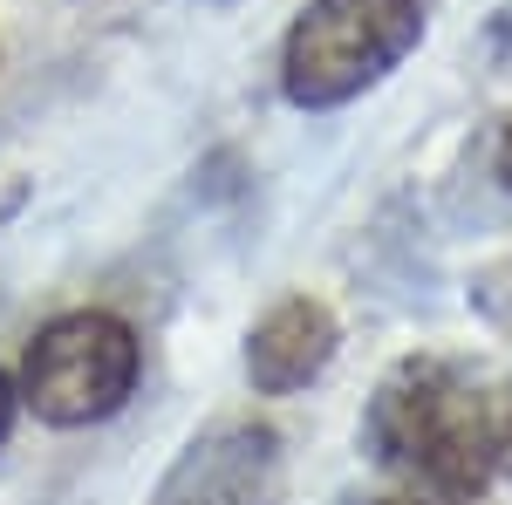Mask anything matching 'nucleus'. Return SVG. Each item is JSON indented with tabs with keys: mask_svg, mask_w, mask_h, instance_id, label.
<instances>
[{
	"mask_svg": "<svg viewBox=\"0 0 512 505\" xmlns=\"http://www.w3.org/2000/svg\"><path fill=\"white\" fill-rule=\"evenodd\" d=\"M137 376H144L137 328L123 314L76 308V314H55L28 342L14 389H21V403L35 410L41 424L89 430V424H110L123 403L137 396Z\"/></svg>",
	"mask_w": 512,
	"mask_h": 505,
	"instance_id": "3",
	"label": "nucleus"
},
{
	"mask_svg": "<svg viewBox=\"0 0 512 505\" xmlns=\"http://www.w3.org/2000/svg\"><path fill=\"white\" fill-rule=\"evenodd\" d=\"M14 410H21V389H14V376H0V444L14 430Z\"/></svg>",
	"mask_w": 512,
	"mask_h": 505,
	"instance_id": "7",
	"label": "nucleus"
},
{
	"mask_svg": "<svg viewBox=\"0 0 512 505\" xmlns=\"http://www.w3.org/2000/svg\"><path fill=\"white\" fill-rule=\"evenodd\" d=\"M335 349H342V328H335L328 301L287 294L246 328V383H253V396H294L335 362Z\"/></svg>",
	"mask_w": 512,
	"mask_h": 505,
	"instance_id": "5",
	"label": "nucleus"
},
{
	"mask_svg": "<svg viewBox=\"0 0 512 505\" xmlns=\"http://www.w3.org/2000/svg\"><path fill=\"white\" fill-rule=\"evenodd\" d=\"M499 185H506V192H512V130H506V137H499Z\"/></svg>",
	"mask_w": 512,
	"mask_h": 505,
	"instance_id": "9",
	"label": "nucleus"
},
{
	"mask_svg": "<svg viewBox=\"0 0 512 505\" xmlns=\"http://www.w3.org/2000/svg\"><path fill=\"white\" fill-rule=\"evenodd\" d=\"M362 451L431 499H485L512 485V369L417 349L390 362L362 410Z\"/></svg>",
	"mask_w": 512,
	"mask_h": 505,
	"instance_id": "1",
	"label": "nucleus"
},
{
	"mask_svg": "<svg viewBox=\"0 0 512 505\" xmlns=\"http://www.w3.org/2000/svg\"><path fill=\"white\" fill-rule=\"evenodd\" d=\"M424 41V0H308L280 41V96L294 110H342L403 69Z\"/></svg>",
	"mask_w": 512,
	"mask_h": 505,
	"instance_id": "2",
	"label": "nucleus"
},
{
	"mask_svg": "<svg viewBox=\"0 0 512 505\" xmlns=\"http://www.w3.org/2000/svg\"><path fill=\"white\" fill-rule=\"evenodd\" d=\"M369 505H465V499H431V492H390V499H369Z\"/></svg>",
	"mask_w": 512,
	"mask_h": 505,
	"instance_id": "8",
	"label": "nucleus"
},
{
	"mask_svg": "<svg viewBox=\"0 0 512 505\" xmlns=\"http://www.w3.org/2000/svg\"><path fill=\"white\" fill-rule=\"evenodd\" d=\"M28 192H35L28 178H7V185H0V226H7V219H14V212L28 205Z\"/></svg>",
	"mask_w": 512,
	"mask_h": 505,
	"instance_id": "6",
	"label": "nucleus"
},
{
	"mask_svg": "<svg viewBox=\"0 0 512 505\" xmlns=\"http://www.w3.org/2000/svg\"><path fill=\"white\" fill-rule=\"evenodd\" d=\"M158 505H287V451L260 417L198 430L158 478Z\"/></svg>",
	"mask_w": 512,
	"mask_h": 505,
	"instance_id": "4",
	"label": "nucleus"
}]
</instances>
